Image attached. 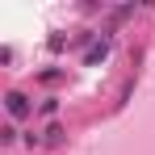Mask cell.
I'll list each match as a JSON object with an SVG mask.
<instances>
[{"label":"cell","mask_w":155,"mask_h":155,"mask_svg":"<svg viewBox=\"0 0 155 155\" xmlns=\"http://www.w3.org/2000/svg\"><path fill=\"white\" fill-rule=\"evenodd\" d=\"M105 54H109V38H101V42L88 51V63H97V59H105Z\"/></svg>","instance_id":"obj_3"},{"label":"cell","mask_w":155,"mask_h":155,"mask_svg":"<svg viewBox=\"0 0 155 155\" xmlns=\"http://www.w3.org/2000/svg\"><path fill=\"white\" fill-rule=\"evenodd\" d=\"M4 109H8V117L21 122V117H29V97L25 92H8V97H4Z\"/></svg>","instance_id":"obj_1"},{"label":"cell","mask_w":155,"mask_h":155,"mask_svg":"<svg viewBox=\"0 0 155 155\" xmlns=\"http://www.w3.org/2000/svg\"><path fill=\"white\" fill-rule=\"evenodd\" d=\"M0 143H17V126H4V130H0Z\"/></svg>","instance_id":"obj_4"},{"label":"cell","mask_w":155,"mask_h":155,"mask_svg":"<svg viewBox=\"0 0 155 155\" xmlns=\"http://www.w3.org/2000/svg\"><path fill=\"white\" fill-rule=\"evenodd\" d=\"M63 138H67V130H63V126H54V122H51L46 130H42V143H46V147H59Z\"/></svg>","instance_id":"obj_2"}]
</instances>
